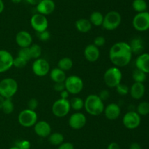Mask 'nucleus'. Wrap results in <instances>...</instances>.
I'll list each match as a JSON object with an SVG mask.
<instances>
[{
	"label": "nucleus",
	"mask_w": 149,
	"mask_h": 149,
	"mask_svg": "<svg viewBox=\"0 0 149 149\" xmlns=\"http://www.w3.org/2000/svg\"><path fill=\"white\" fill-rule=\"evenodd\" d=\"M132 56L130 44L119 42L113 44L109 51V58L116 67H123L129 64Z\"/></svg>",
	"instance_id": "f257e3e1"
},
{
	"label": "nucleus",
	"mask_w": 149,
	"mask_h": 149,
	"mask_svg": "<svg viewBox=\"0 0 149 149\" xmlns=\"http://www.w3.org/2000/svg\"><path fill=\"white\" fill-rule=\"evenodd\" d=\"M84 108L90 115L97 116L104 111L103 101L96 94H90L84 100Z\"/></svg>",
	"instance_id": "f03ea898"
},
{
	"label": "nucleus",
	"mask_w": 149,
	"mask_h": 149,
	"mask_svg": "<svg viewBox=\"0 0 149 149\" xmlns=\"http://www.w3.org/2000/svg\"><path fill=\"white\" fill-rule=\"evenodd\" d=\"M18 85L15 79L7 77L0 81V95L4 99L12 98L17 91Z\"/></svg>",
	"instance_id": "7ed1b4c3"
},
{
	"label": "nucleus",
	"mask_w": 149,
	"mask_h": 149,
	"mask_svg": "<svg viewBox=\"0 0 149 149\" xmlns=\"http://www.w3.org/2000/svg\"><path fill=\"white\" fill-rule=\"evenodd\" d=\"M122 79V71L119 67H113L108 69L104 73L103 80L105 83L109 88H116Z\"/></svg>",
	"instance_id": "20e7f679"
},
{
	"label": "nucleus",
	"mask_w": 149,
	"mask_h": 149,
	"mask_svg": "<svg viewBox=\"0 0 149 149\" xmlns=\"http://www.w3.org/2000/svg\"><path fill=\"white\" fill-rule=\"evenodd\" d=\"M122 22V16L117 11L112 10L106 13L103 18L102 26L104 29L108 31H113L117 29Z\"/></svg>",
	"instance_id": "39448f33"
},
{
	"label": "nucleus",
	"mask_w": 149,
	"mask_h": 149,
	"mask_svg": "<svg viewBox=\"0 0 149 149\" xmlns=\"http://www.w3.org/2000/svg\"><path fill=\"white\" fill-rule=\"evenodd\" d=\"M65 90L71 94H78L84 88L82 79L77 75H70L66 77L65 82Z\"/></svg>",
	"instance_id": "423d86ee"
},
{
	"label": "nucleus",
	"mask_w": 149,
	"mask_h": 149,
	"mask_svg": "<svg viewBox=\"0 0 149 149\" xmlns=\"http://www.w3.org/2000/svg\"><path fill=\"white\" fill-rule=\"evenodd\" d=\"M70 110H71L70 101L67 99L60 98L54 102L52 106V113L58 118L66 116L70 112Z\"/></svg>",
	"instance_id": "0eeeda50"
},
{
	"label": "nucleus",
	"mask_w": 149,
	"mask_h": 149,
	"mask_svg": "<svg viewBox=\"0 0 149 149\" xmlns=\"http://www.w3.org/2000/svg\"><path fill=\"white\" fill-rule=\"evenodd\" d=\"M18 122L22 127H31L34 126L37 122L38 116L34 110L29 109H25L22 110L18 115Z\"/></svg>",
	"instance_id": "6e6552de"
},
{
	"label": "nucleus",
	"mask_w": 149,
	"mask_h": 149,
	"mask_svg": "<svg viewBox=\"0 0 149 149\" xmlns=\"http://www.w3.org/2000/svg\"><path fill=\"white\" fill-rule=\"evenodd\" d=\"M132 26L138 32H146L149 29V13H138L132 19Z\"/></svg>",
	"instance_id": "1a4fd4ad"
},
{
	"label": "nucleus",
	"mask_w": 149,
	"mask_h": 149,
	"mask_svg": "<svg viewBox=\"0 0 149 149\" xmlns=\"http://www.w3.org/2000/svg\"><path fill=\"white\" fill-rule=\"evenodd\" d=\"M122 122L124 126L128 129H135L141 124V115L135 111H129L123 116Z\"/></svg>",
	"instance_id": "9d476101"
},
{
	"label": "nucleus",
	"mask_w": 149,
	"mask_h": 149,
	"mask_svg": "<svg viewBox=\"0 0 149 149\" xmlns=\"http://www.w3.org/2000/svg\"><path fill=\"white\" fill-rule=\"evenodd\" d=\"M31 26L36 32H43L47 29L48 20L46 16L40 13L33 15L31 18Z\"/></svg>",
	"instance_id": "9b49d317"
},
{
	"label": "nucleus",
	"mask_w": 149,
	"mask_h": 149,
	"mask_svg": "<svg viewBox=\"0 0 149 149\" xmlns=\"http://www.w3.org/2000/svg\"><path fill=\"white\" fill-rule=\"evenodd\" d=\"M49 69L50 67L49 62L45 58H39L35 59L34 62L32 64V70L33 73L39 77H44L47 75L49 73Z\"/></svg>",
	"instance_id": "f8f14e48"
},
{
	"label": "nucleus",
	"mask_w": 149,
	"mask_h": 149,
	"mask_svg": "<svg viewBox=\"0 0 149 149\" xmlns=\"http://www.w3.org/2000/svg\"><path fill=\"white\" fill-rule=\"evenodd\" d=\"M87 124V118L82 112H77L73 113L68 120V124L74 129H81Z\"/></svg>",
	"instance_id": "ddd939ff"
},
{
	"label": "nucleus",
	"mask_w": 149,
	"mask_h": 149,
	"mask_svg": "<svg viewBox=\"0 0 149 149\" xmlns=\"http://www.w3.org/2000/svg\"><path fill=\"white\" fill-rule=\"evenodd\" d=\"M13 56L9 51L0 50V73L7 72L13 66Z\"/></svg>",
	"instance_id": "4468645a"
},
{
	"label": "nucleus",
	"mask_w": 149,
	"mask_h": 149,
	"mask_svg": "<svg viewBox=\"0 0 149 149\" xmlns=\"http://www.w3.org/2000/svg\"><path fill=\"white\" fill-rule=\"evenodd\" d=\"M33 127L35 133L41 137H49L52 131L51 126L49 123L45 121H37Z\"/></svg>",
	"instance_id": "2eb2a0df"
},
{
	"label": "nucleus",
	"mask_w": 149,
	"mask_h": 149,
	"mask_svg": "<svg viewBox=\"0 0 149 149\" xmlns=\"http://www.w3.org/2000/svg\"><path fill=\"white\" fill-rule=\"evenodd\" d=\"M16 43L20 48H29L32 45V37L29 32L26 31H20L16 34Z\"/></svg>",
	"instance_id": "dca6fc26"
},
{
	"label": "nucleus",
	"mask_w": 149,
	"mask_h": 149,
	"mask_svg": "<svg viewBox=\"0 0 149 149\" xmlns=\"http://www.w3.org/2000/svg\"><path fill=\"white\" fill-rule=\"evenodd\" d=\"M55 9V4L53 0H42L36 5V10L38 13L48 15L54 12Z\"/></svg>",
	"instance_id": "f3484780"
},
{
	"label": "nucleus",
	"mask_w": 149,
	"mask_h": 149,
	"mask_svg": "<svg viewBox=\"0 0 149 149\" xmlns=\"http://www.w3.org/2000/svg\"><path fill=\"white\" fill-rule=\"evenodd\" d=\"M84 56L86 59L90 62H95L100 57V51L99 48L94 45L90 44L84 48Z\"/></svg>",
	"instance_id": "a211bd4d"
},
{
	"label": "nucleus",
	"mask_w": 149,
	"mask_h": 149,
	"mask_svg": "<svg viewBox=\"0 0 149 149\" xmlns=\"http://www.w3.org/2000/svg\"><path fill=\"white\" fill-rule=\"evenodd\" d=\"M105 116L111 121L117 119L121 114V108L119 105L116 103H111L104 108Z\"/></svg>",
	"instance_id": "6ab92c4d"
},
{
	"label": "nucleus",
	"mask_w": 149,
	"mask_h": 149,
	"mask_svg": "<svg viewBox=\"0 0 149 149\" xmlns=\"http://www.w3.org/2000/svg\"><path fill=\"white\" fill-rule=\"evenodd\" d=\"M136 68L144 72L146 74H149V53H142L137 57L135 60Z\"/></svg>",
	"instance_id": "aec40b11"
},
{
	"label": "nucleus",
	"mask_w": 149,
	"mask_h": 149,
	"mask_svg": "<svg viewBox=\"0 0 149 149\" xmlns=\"http://www.w3.org/2000/svg\"><path fill=\"white\" fill-rule=\"evenodd\" d=\"M146 92V88L143 83H135L131 86L129 93L134 99H141L144 96Z\"/></svg>",
	"instance_id": "412c9836"
},
{
	"label": "nucleus",
	"mask_w": 149,
	"mask_h": 149,
	"mask_svg": "<svg viewBox=\"0 0 149 149\" xmlns=\"http://www.w3.org/2000/svg\"><path fill=\"white\" fill-rule=\"evenodd\" d=\"M50 78L52 79L54 83H62L65 82L66 79L65 72L63 70H61L58 67L54 68L50 72Z\"/></svg>",
	"instance_id": "4be33fe9"
},
{
	"label": "nucleus",
	"mask_w": 149,
	"mask_h": 149,
	"mask_svg": "<svg viewBox=\"0 0 149 149\" xmlns=\"http://www.w3.org/2000/svg\"><path fill=\"white\" fill-rule=\"evenodd\" d=\"M75 26L77 30L81 33H87L92 29V23L90 20L85 18L79 19L76 21Z\"/></svg>",
	"instance_id": "5701e85b"
},
{
	"label": "nucleus",
	"mask_w": 149,
	"mask_h": 149,
	"mask_svg": "<svg viewBox=\"0 0 149 149\" xmlns=\"http://www.w3.org/2000/svg\"><path fill=\"white\" fill-rule=\"evenodd\" d=\"M130 46L132 53L141 54L142 53V51L144 50L143 41L140 37L134 38L131 41L130 44Z\"/></svg>",
	"instance_id": "b1692460"
},
{
	"label": "nucleus",
	"mask_w": 149,
	"mask_h": 149,
	"mask_svg": "<svg viewBox=\"0 0 149 149\" xmlns=\"http://www.w3.org/2000/svg\"><path fill=\"white\" fill-rule=\"evenodd\" d=\"M103 18H104V16L100 12L95 11L90 15V21L92 25H94L95 26H100L103 24Z\"/></svg>",
	"instance_id": "393cba45"
},
{
	"label": "nucleus",
	"mask_w": 149,
	"mask_h": 149,
	"mask_svg": "<svg viewBox=\"0 0 149 149\" xmlns=\"http://www.w3.org/2000/svg\"><path fill=\"white\" fill-rule=\"evenodd\" d=\"M74 63L71 58H68V57H63V58H61L58 63V67L61 70H63V71H68L70 70L73 67Z\"/></svg>",
	"instance_id": "a878e982"
},
{
	"label": "nucleus",
	"mask_w": 149,
	"mask_h": 149,
	"mask_svg": "<svg viewBox=\"0 0 149 149\" xmlns=\"http://www.w3.org/2000/svg\"><path fill=\"white\" fill-rule=\"evenodd\" d=\"M49 142L53 145H60L64 141V136L60 132H54L49 135Z\"/></svg>",
	"instance_id": "bb28decb"
},
{
	"label": "nucleus",
	"mask_w": 149,
	"mask_h": 149,
	"mask_svg": "<svg viewBox=\"0 0 149 149\" xmlns=\"http://www.w3.org/2000/svg\"><path fill=\"white\" fill-rule=\"evenodd\" d=\"M132 5L133 10L138 13L146 11L148 8V4L145 0H134Z\"/></svg>",
	"instance_id": "cd10ccee"
},
{
	"label": "nucleus",
	"mask_w": 149,
	"mask_h": 149,
	"mask_svg": "<svg viewBox=\"0 0 149 149\" xmlns=\"http://www.w3.org/2000/svg\"><path fill=\"white\" fill-rule=\"evenodd\" d=\"M147 78V74L141 71L139 69L136 68L132 72V79L136 83H143Z\"/></svg>",
	"instance_id": "c85d7f7f"
},
{
	"label": "nucleus",
	"mask_w": 149,
	"mask_h": 149,
	"mask_svg": "<svg viewBox=\"0 0 149 149\" xmlns=\"http://www.w3.org/2000/svg\"><path fill=\"white\" fill-rule=\"evenodd\" d=\"M70 105L71 108L76 111H79L80 110L84 108V101L80 97H74L70 100Z\"/></svg>",
	"instance_id": "c756f323"
},
{
	"label": "nucleus",
	"mask_w": 149,
	"mask_h": 149,
	"mask_svg": "<svg viewBox=\"0 0 149 149\" xmlns=\"http://www.w3.org/2000/svg\"><path fill=\"white\" fill-rule=\"evenodd\" d=\"M14 104H13V101H12L11 98H7V99H4V103H3V106L1 110L5 114H10L14 111Z\"/></svg>",
	"instance_id": "7c9ffc66"
},
{
	"label": "nucleus",
	"mask_w": 149,
	"mask_h": 149,
	"mask_svg": "<svg viewBox=\"0 0 149 149\" xmlns=\"http://www.w3.org/2000/svg\"><path fill=\"white\" fill-rule=\"evenodd\" d=\"M137 112L140 115H147L149 114V102H141V103L138 104V107H137Z\"/></svg>",
	"instance_id": "2f4dec72"
},
{
	"label": "nucleus",
	"mask_w": 149,
	"mask_h": 149,
	"mask_svg": "<svg viewBox=\"0 0 149 149\" xmlns=\"http://www.w3.org/2000/svg\"><path fill=\"white\" fill-rule=\"evenodd\" d=\"M29 50H30L31 56L32 58L34 59H37V58H40L41 55H42V48L37 44H32L30 47H29Z\"/></svg>",
	"instance_id": "473e14b6"
},
{
	"label": "nucleus",
	"mask_w": 149,
	"mask_h": 149,
	"mask_svg": "<svg viewBox=\"0 0 149 149\" xmlns=\"http://www.w3.org/2000/svg\"><path fill=\"white\" fill-rule=\"evenodd\" d=\"M17 56L20 57V58H23L26 60V61H29L31 59V56L30 50L29 48H20V51L18 52V55Z\"/></svg>",
	"instance_id": "72a5a7b5"
},
{
	"label": "nucleus",
	"mask_w": 149,
	"mask_h": 149,
	"mask_svg": "<svg viewBox=\"0 0 149 149\" xmlns=\"http://www.w3.org/2000/svg\"><path fill=\"white\" fill-rule=\"evenodd\" d=\"M116 89L117 93L119 95H122V96L127 95V93H129L130 91V88L127 85L123 84V83H119L116 87Z\"/></svg>",
	"instance_id": "f704fd0d"
},
{
	"label": "nucleus",
	"mask_w": 149,
	"mask_h": 149,
	"mask_svg": "<svg viewBox=\"0 0 149 149\" xmlns=\"http://www.w3.org/2000/svg\"><path fill=\"white\" fill-rule=\"evenodd\" d=\"M27 62L28 61L19 56L13 58V66L17 67V68H23L24 67H26Z\"/></svg>",
	"instance_id": "c9c22d12"
},
{
	"label": "nucleus",
	"mask_w": 149,
	"mask_h": 149,
	"mask_svg": "<svg viewBox=\"0 0 149 149\" xmlns=\"http://www.w3.org/2000/svg\"><path fill=\"white\" fill-rule=\"evenodd\" d=\"M36 34H37L38 38L41 41H42V42H46V41L49 40L51 37L50 33L47 30H45L40 32H36Z\"/></svg>",
	"instance_id": "e433bc0d"
},
{
	"label": "nucleus",
	"mask_w": 149,
	"mask_h": 149,
	"mask_svg": "<svg viewBox=\"0 0 149 149\" xmlns=\"http://www.w3.org/2000/svg\"><path fill=\"white\" fill-rule=\"evenodd\" d=\"M15 146L19 149H30L31 143L29 140H22L16 142Z\"/></svg>",
	"instance_id": "4c0bfd02"
},
{
	"label": "nucleus",
	"mask_w": 149,
	"mask_h": 149,
	"mask_svg": "<svg viewBox=\"0 0 149 149\" xmlns=\"http://www.w3.org/2000/svg\"><path fill=\"white\" fill-rule=\"evenodd\" d=\"M38 105H39V102L37 99L36 98H31L28 102V109L35 111V110L38 108Z\"/></svg>",
	"instance_id": "58836bf2"
},
{
	"label": "nucleus",
	"mask_w": 149,
	"mask_h": 149,
	"mask_svg": "<svg viewBox=\"0 0 149 149\" xmlns=\"http://www.w3.org/2000/svg\"><path fill=\"white\" fill-rule=\"evenodd\" d=\"M106 43V39H105L104 37L103 36H97L94 39V44L95 46H97V48H100V47H102L103 45H105Z\"/></svg>",
	"instance_id": "ea45409f"
},
{
	"label": "nucleus",
	"mask_w": 149,
	"mask_h": 149,
	"mask_svg": "<svg viewBox=\"0 0 149 149\" xmlns=\"http://www.w3.org/2000/svg\"><path fill=\"white\" fill-rule=\"evenodd\" d=\"M54 89H55V91H56L58 92H61L62 91L65 90V87L64 82H62V83H55Z\"/></svg>",
	"instance_id": "a19ab883"
},
{
	"label": "nucleus",
	"mask_w": 149,
	"mask_h": 149,
	"mask_svg": "<svg viewBox=\"0 0 149 149\" xmlns=\"http://www.w3.org/2000/svg\"><path fill=\"white\" fill-rule=\"evenodd\" d=\"M109 96H110V93H109V91L108 90H102L98 95L99 97H100L103 101H105L106 100V99H108V98L109 97Z\"/></svg>",
	"instance_id": "79ce46f5"
},
{
	"label": "nucleus",
	"mask_w": 149,
	"mask_h": 149,
	"mask_svg": "<svg viewBox=\"0 0 149 149\" xmlns=\"http://www.w3.org/2000/svg\"><path fill=\"white\" fill-rule=\"evenodd\" d=\"M58 149H74V145L71 143H63L58 145Z\"/></svg>",
	"instance_id": "37998d69"
},
{
	"label": "nucleus",
	"mask_w": 149,
	"mask_h": 149,
	"mask_svg": "<svg viewBox=\"0 0 149 149\" xmlns=\"http://www.w3.org/2000/svg\"><path fill=\"white\" fill-rule=\"evenodd\" d=\"M107 149H121V148L118 143L113 142V143H110V144L109 145Z\"/></svg>",
	"instance_id": "c03bdc74"
},
{
	"label": "nucleus",
	"mask_w": 149,
	"mask_h": 149,
	"mask_svg": "<svg viewBox=\"0 0 149 149\" xmlns=\"http://www.w3.org/2000/svg\"><path fill=\"white\" fill-rule=\"evenodd\" d=\"M60 96H61V98H62V99H68V96H69V93L68 92V91L67 90H63L61 92H60Z\"/></svg>",
	"instance_id": "a18cd8bd"
},
{
	"label": "nucleus",
	"mask_w": 149,
	"mask_h": 149,
	"mask_svg": "<svg viewBox=\"0 0 149 149\" xmlns=\"http://www.w3.org/2000/svg\"><path fill=\"white\" fill-rule=\"evenodd\" d=\"M130 149H142L141 146L138 143H132L130 146Z\"/></svg>",
	"instance_id": "49530a36"
},
{
	"label": "nucleus",
	"mask_w": 149,
	"mask_h": 149,
	"mask_svg": "<svg viewBox=\"0 0 149 149\" xmlns=\"http://www.w3.org/2000/svg\"><path fill=\"white\" fill-rule=\"evenodd\" d=\"M26 2L33 6H36L42 0H26Z\"/></svg>",
	"instance_id": "de8ad7c7"
},
{
	"label": "nucleus",
	"mask_w": 149,
	"mask_h": 149,
	"mask_svg": "<svg viewBox=\"0 0 149 149\" xmlns=\"http://www.w3.org/2000/svg\"><path fill=\"white\" fill-rule=\"evenodd\" d=\"M4 10V4L2 0H0V13H2Z\"/></svg>",
	"instance_id": "09e8293b"
},
{
	"label": "nucleus",
	"mask_w": 149,
	"mask_h": 149,
	"mask_svg": "<svg viewBox=\"0 0 149 149\" xmlns=\"http://www.w3.org/2000/svg\"><path fill=\"white\" fill-rule=\"evenodd\" d=\"M4 101V98L2 96H1V95H0V110H1V108H2Z\"/></svg>",
	"instance_id": "8fccbe9b"
},
{
	"label": "nucleus",
	"mask_w": 149,
	"mask_h": 149,
	"mask_svg": "<svg viewBox=\"0 0 149 149\" xmlns=\"http://www.w3.org/2000/svg\"><path fill=\"white\" fill-rule=\"evenodd\" d=\"M12 2L14 3V4H19L20 2H21L22 0H11Z\"/></svg>",
	"instance_id": "3c124183"
},
{
	"label": "nucleus",
	"mask_w": 149,
	"mask_h": 149,
	"mask_svg": "<svg viewBox=\"0 0 149 149\" xmlns=\"http://www.w3.org/2000/svg\"><path fill=\"white\" fill-rule=\"evenodd\" d=\"M10 149H19V148H17V147H16V146H14V147L10 148Z\"/></svg>",
	"instance_id": "603ef678"
}]
</instances>
